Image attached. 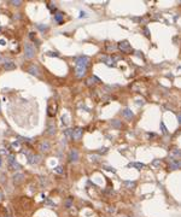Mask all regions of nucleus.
I'll list each match as a JSON object with an SVG mask.
<instances>
[{
	"label": "nucleus",
	"mask_w": 181,
	"mask_h": 217,
	"mask_svg": "<svg viewBox=\"0 0 181 217\" xmlns=\"http://www.w3.org/2000/svg\"><path fill=\"white\" fill-rule=\"evenodd\" d=\"M24 56L27 59H31V58L35 56V48L30 42L24 44Z\"/></svg>",
	"instance_id": "obj_1"
},
{
	"label": "nucleus",
	"mask_w": 181,
	"mask_h": 217,
	"mask_svg": "<svg viewBox=\"0 0 181 217\" xmlns=\"http://www.w3.org/2000/svg\"><path fill=\"white\" fill-rule=\"evenodd\" d=\"M117 47H119V49L120 51H121L122 53H127V54H129V53H132V46H130V44H129L128 41H121L119 44V46H117Z\"/></svg>",
	"instance_id": "obj_2"
},
{
	"label": "nucleus",
	"mask_w": 181,
	"mask_h": 217,
	"mask_svg": "<svg viewBox=\"0 0 181 217\" xmlns=\"http://www.w3.org/2000/svg\"><path fill=\"white\" fill-rule=\"evenodd\" d=\"M90 63V59L86 56H82V57H79L76 59V65H80V67H85L87 68Z\"/></svg>",
	"instance_id": "obj_3"
},
{
	"label": "nucleus",
	"mask_w": 181,
	"mask_h": 217,
	"mask_svg": "<svg viewBox=\"0 0 181 217\" xmlns=\"http://www.w3.org/2000/svg\"><path fill=\"white\" fill-rule=\"evenodd\" d=\"M86 71H87V68L85 67H80V65H75V75L79 78H82V77L86 75Z\"/></svg>",
	"instance_id": "obj_4"
},
{
	"label": "nucleus",
	"mask_w": 181,
	"mask_h": 217,
	"mask_svg": "<svg viewBox=\"0 0 181 217\" xmlns=\"http://www.w3.org/2000/svg\"><path fill=\"white\" fill-rule=\"evenodd\" d=\"M117 59H119V57H115V58H112V57H110V56H103L101 57V60H103L106 65H109V67L114 65V64H115V60H117Z\"/></svg>",
	"instance_id": "obj_5"
},
{
	"label": "nucleus",
	"mask_w": 181,
	"mask_h": 217,
	"mask_svg": "<svg viewBox=\"0 0 181 217\" xmlns=\"http://www.w3.org/2000/svg\"><path fill=\"white\" fill-rule=\"evenodd\" d=\"M77 161H79V152H77V150L73 148V150L69 152V162H71V163H76Z\"/></svg>",
	"instance_id": "obj_6"
},
{
	"label": "nucleus",
	"mask_w": 181,
	"mask_h": 217,
	"mask_svg": "<svg viewBox=\"0 0 181 217\" xmlns=\"http://www.w3.org/2000/svg\"><path fill=\"white\" fill-rule=\"evenodd\" d=\"M82 132L83 129L82 128H76V129H73V133H71V138H73L74 140H80L81 139V135H82Z\"/></svg>",
	"instance_id": "obj_7"
},
{
	"label": "nucleus",
	"mask_w": 181,
	"mask_h": 217,
	"mask_svg": "<svg viewBox=\"0 0 181 217\" xmlns=\"http://www.w3.org/2000/svg\"><path fill=\"white\" fill-rule=\"evenodd\" d=\"M169 169H171V170H178V169H180V161L176 159V158H171L170 164H169Z\"/></svg>",
	"instance_id": "obj_8"
},
{
	"label": "nucleus",
	"mask_w": 181,
	"mask_h": 217,
	"mask_svg": "<svg viewBox=\"0 0 181 217\" xmlns=\"http://www.w3.org/2000/svg\"><path fill=\"white\" fill-rule=\"evenodd\" d=\"M39 150L41 151V152H48V151L51 150V145H50L48 141L44 140L41 144L39 145Z\"/></svg>",
	"instance_id": "obj_9"
},
{
	"label": "nucleus",
	"mask_w": 181,
	"mask_h": 217,
	"mask_svg": "<svg viewBox=\"0 0 181 217\" xmlns=\"http://www.w3.org/2000/svg\"><path fill=\"white\" fill-rule=\"evenodd\" d=\"M46 134H48V135H54V134H56V124H54L53 122H50L48 123Z\"/></svg>",
	"instance_id": "obj_10"
},
{
	"label": "nucleus",
	"mask_w": 181,
	"mask_h": 217,
	"mask_svg": "<svg viewBox=\"0 0 181 217\" xmlns=\"http://www.w3.org/2000/svg\"><path fill=\"white\" fill-rule=\"evenodd\" d=\"M12 179H13L15 185H19V183H22V182L24 181V175L23 174H16Z\"/></svg>",
	"instance_id": "obj_11"
},
{
	"label": "nucleus",
	"mask_w": 181,
	"mask_h": 217,
	"mask_svg": "<svg viewBox=\"0 0 181 217\" xmlns=\"http://www.w3.org/2000/svg\"><path fill=\"white\" fill-rule=\"evenodd\" d=\"M122 116L124 117L126 119H128V121H130V119L133 118V112L129 110V108H124L123 111H122Z\"/></svg>",
	"instance_id": "obj_12"
},
{
	"label": "nucleus",
	"mask_w": 181,
	"mask_h": 217,
	"mask_svg": "<svg viewBox=\"0 0 181 217\" xmlns=\"http://www.w3.org/2000/svg\"><path fill=\"white\" fill-rule=\"evenodd\" d=\"M3 67L5 70H15L16 69V64L13 62H6V63H4Z\"/></svg>",
	"instance_id": "obj_13"
},
{
	"label": "nucleus",
	"mask_w": 181,
	"mask_h": 217,
	"mask_svg": "<svg viewBox=\"0 0 181 217\" xmlns=\"http://www.w3.org/2000/svg\"><path fill=\"white\" fill-rule=\"evenodd\" d=\"M27 70H28V73H30L31 75H34V76H39V69H38V67H35L34 64L30 65Z\"/></svg>",
	"instance_id": "obj_14"
},
{
	"label": "nucleus",
	"mask_w": 181,
	"mask_h": 217,
	"mask_svg": "<svg viewBox=\"0 0 181 217\" xmlns=\"http://www.w3.org/2000/svg\"><path fill=\"white\" fill-rule=\"evenodd\" d=\"M63 18H64V13H62V12H57V13L54 15V21H56L57 23H62Z\"/></svg>",
	"instance_id": "obj_15"
},
{
	"label": "nucleus",
	"mask_w": 181,
	"mask_h": 217,
	"mask_svg": "<svg viewBox=\"0 0 181 217\" xmlns=\"http://www.w3.org/2000/svg\"><path fill=\"white\" fill-rule=\"evenodd\" d=\"M124 186H126V188H128V189H134L136 187V183H135V182L126 181L124 182Z\"/></svg>",
	"instance_id": "obj_16"
},
{
	"label": "nucleus",
	"mask_w": 181,
	"mask_h": 217,
	"mask_svg": "<svg viewBox=\"0 0 181 217\" xmlns=\"http://www.w3.org/2000/svg\"><path fill=\"white\" fill-rule=\"evenodd\" d=\"M97 82H100V80L99 78H97V77H89L87 80V84L88 86H92V84H94V83H97Z\"/></svg>",
	"instance_id": "obj_17"
},
{
	"label": "nucleus",
	"mask_w": 181,
	"mask_h": 217,
	"mask_svg": "<svg viewBox=\"0 0 181 217\" xmlns=\"http://www.w3.org/2000/svg\"><path fill=\"white\" fill-rule=\"evenodd\" d=\"M129 167H133V168H136L138 170H141L143 168H145V164H143V163H130Z\"/></svg>",
	"instance_id": "obj_18"
},
{
	"label": "nucleus",
	"mask_w": 181,
	"mask_h": 217,
	"mask_svg": "<svg viewBox=\"0 0 181 217\" xmlns=\"http://www.w3.org/2000/svg\"><path fill=\"white\" fill-rule=\"evenodd\" d=\"M64 205H65L66 209H70V207H73V198H71V197L66 198V200L64 201Z\"/></svg>",
	"instance_id": "obj_19"
},
{
	"label": "nucleus",
	"mask_w": 181,
	"mask_h": 217,
	"mask_svg": "<svg viewBox=\"0 0 181 217\" xmlns=\"http://www.w3.org/2000/svg\"><path fill=\"white\" fill-rule=\"evenodd\" d=\"M10 169L11 170H18V169H21V165L17 164L16 162H10Z\"/></svg>",
	"instance_id": "obj_20"
},
{
	"label": "nucleus",
	"mask_w": 181,
	"mask_h": 217,
	"mask_svg": "<svg viewBox=\"0 0 181 217\" xmlns=\"http://www.w3.org/2000/svg\"><path fill=\"white\" fill-rule=\"evenodd\" d=\"M111 126H112V128L120 129V128H121V121H119V119H114V121L111 122Z\"/></svg>",
	"instance_id": "obj_21"
},
{
	"label": "nucleus",
	"mask_w": 181,
	"mask_h": 217,
	"mask_svg": "<svg viewBox=\"0 0 181 217\" xmlns=\"http://www.w3.org/2000/svg\"><path fill=\"white\" fill-rule=\"evenodd\" d=\"M31 164H34V163H38L39 162V156H31L30 157V161H29Z\"/></svg>",
	"instance_id": "obj_22"
},
{
	"label": "nucleus",
	"mask_w": 181,
	"mask_h": 217,
	"mask_svg": "<svg viewBox=\"0 0 181 217\" xmlns=\"http://www.w3.org/2000/svg\"><path fill=\"white\" fill-rule=\"evenodd\" d=\"M11 4H13L15 6H19V5H22V1L21 0H13V1H10Z\"/></svg>",
	"instance_id": "obj_23"
},
{
	"label": "nucleus",
	"mask_w": 181,
	"mask_h": 217,
	"mask_svg": "<svg viewBox=\"0 0 181 217\" xmlns=\"http://www.w3.org/2000/svg\"><path fill=\"white\" fill-rule=\"evenodd\" d=\"M54 171H56L57 174H62V172H63V168L60 167V165H58L57 168H54Z\"/></svg>",
	"instance_id": "obj_24"
},
{
	"label": "nucleus",
	"mask_w": 181,
	"mask_h": 217,
	"mask_svg": "<svg viewBox=\"0 0 181 217\" xmlns=\"http://www.w3.org/2000/svg\"><path fill=\"white\" fill-rule=\"evenodd\" d=\"M71 133H73V129H65V130H64V134H65L66 136H70Z\"/></svg>",
	"instance_id": "obj_25"
},
{
	"label": "nucleus",
	"mask_w": 181,
	"mask_h": 217,
	"mask_svg": "<svg viewBox=\"0 0 181 217\" xmlns=\"http://www.w3.org/2000/svg\"><path fill=\"white\" fill-rule=\"evenodd\" d=\"M161 127H162V132H163V134H167V128H165V126H164L163 122H161Z\"/></svg>",
	"instance_id": "obj_26"
},
{
	"label": "nucleus",
	"mask_w": 181,
	"mask_h": 217,
	"mask_svg": "<svg viewBox=\"0 0 181 217\" xmlns=\"http://www.w3.org/2000/svg\"><path fill=\"white\" fill-rule=\"evenodd\" d=\"M144 33H145V35H146L147 38H150V32H149L147 28H144Z\"/></svg>",
	"instance_id": "obj_27"
},
{
	"label": "nucleus",
	"mask_w": 181,
	"mask_h": 217,
	"mask_svg": "<svg viewBox=\"0 0 181 217\" xmlns=\"http://www.w3.org/2000/svg\"><path fill=\"white\" fill-rule=\"evenodd\" d=\"M63 123H64V124H68V123H69V121H68V117H64V116H63Z\"/></svg>",
	"instance_id": "obj_28"
},
{
	"label": "nucleus",
	"mask_w": 181,
	"mask_h": 217,
	"mask_svg": "<svg viewBox=\"0 0 181 217\" xmlns=\"http://www.w3.org/2000/svg\"><path fill=\"white\" fill-rule=\"evenodd\" d=\"M48 56H58L57 53H52V52H48Z\"/></svg>",
	"instance_id": "obj_29"
},
{
	"label": "nucleus",
	"mask_w": 181,
	"mask_h": 217,
	"mask_svg": "<svg viewBox=\"0 0 181 217\" xmlns=\"http://www.w3.org/2000/svg\"><path fill=\"white\" fill-rule=\"evenodd\" d=\"M0 60H1V57H0Z\"/></svg>",
	"instance_id": "obj_30"
}]
</instances>
